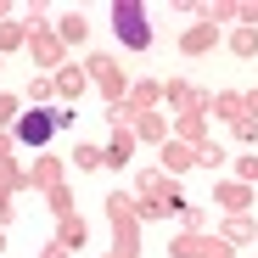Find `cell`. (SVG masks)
Returning <instances> with one entry per match:
<instances>
[{
	"label": "cell",
	"instance_id": "1",
	"mask_svg": "<svg viewBox=\"0 0 258 258\" xmlns=\"http://www.w3.org/2000/svg\"><path fill=\"white\" fill-rule=\"evenodd\" d=\"M112 23H118V34L129 39V45H146V39H152V34H146V17H141V6H118V12H112Z\"/></svg>",
	"mask_w": 258,
	"mask_h": 258
},
{
	"label": "cell",
	"instance_id": "2",
	"mask_svg": "<svg viewBox=\"0 0 258 258\" xmlns=\"http://www.w3.org/2000/svg\"><path fill=\"white\" fill-rule=\"evenodd\" d=\"M17 135H23L28 146H39V141H51V112H28V118L17 123Z\"/></svg>",
	"mask_w": 258,
	"mask_h": 258
}]
</instances>
